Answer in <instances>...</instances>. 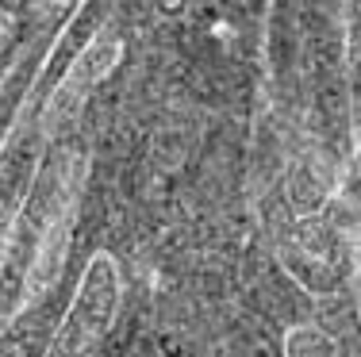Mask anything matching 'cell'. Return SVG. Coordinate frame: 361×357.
I'll return each mask as SVG.
<instances>
[{
    "instance_id": "obj_1",
    "label": "cell",
    "mask_w": 361,
    "mask_h": 357,
    "mask_svg": "<svg viewBox=\"0 0 361 357\" xmlns=\"http://www.w3.org/2000/svg\"><path fill=\"white\" fill-rule=\"evenodd\" d=\"M292 357H338V350L315 330H296L292 334Z\"/></svg>"
}]
</instances>
